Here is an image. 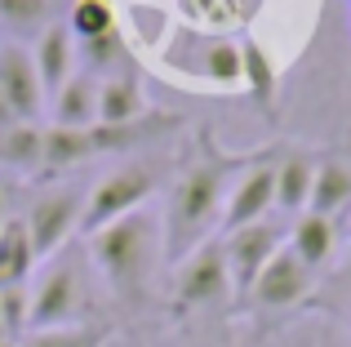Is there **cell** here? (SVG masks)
<instances>
[{"instance_id":"4fadbf2b","label":"cell","mask_w":351,"mask_h":347,"mask_svg":"<svg viewBox=\"0 0 351 347\" xmlns=\"http://www.w3.org/2000/svg\"><path fill=\"white\" fill-rule=\"evenodd\" d=\"M347 209H351V165L343 156H320L316 178H311L307 214H320V218H329V223H338Z\"/></svg>"},{"instance_id":"5b68a950","label":"cell","mask_w":351,"mask_h":347,"mask_svg":"<svg viewBox=\"0 0 351 347\" xmlns=\"http://www.w3.org/2000/svg\"><path fill=\"white\" fill-rule=\"evenodd\" d=\"M156 187H160V169L147 165V160H125V165H116L112 174H103V178L85 191L80 236H94V232H103V227H112L116 218L152 205Z\"/></svg>"},{"instance_id":"ba28073f","label":"cell","mask_w":351,"mask_h":347,"mask_svg":"<svg viewBox=\"0 0 351 347\" xmlns=\"http://www.w3.org/2000/svg\"><path fill=\"white\" fill-rule=\"evenodd\" d=\"M285 236L276 223H254V227H240L232 236H218L223 241V259H227V276H232V294L245 298L254 289V280L263 276V267L285 250Z\"/></svg>"},{"instance_id":"9a60e30c","label":"cell","mask_w":351,"mask_h":347,"mask_svg":"<svg viewBox=\"0 0 351 347\" xmlns=\"http://www.w3.org/2000/svg\"><path fill=\"white\" fill-rule=\"evenodd\" d=\"M240 85L249 89V98H254L258 112H263L267 121H276V85H280V67H276V58L258 40L240 45Z\"/></svg>"},{"instance_id":"4316f807","label":"cell","mask_w":351,"mask_h":347,"mask_svg":"<svg viewBox=\"0 0 351 347\" xmlns=\"http://www.w3.org/2000/svg\"><path fill=\"white\" fill-rule=\"evenodd\" d=\"M9 125H18V116H14V107H9V98L0 94V130H9Z\"/></svg>"},{"instance_id":"ac0fdd59","label":"cell","mask_w":351,"mask_h":347,"mask_svg":"<svg viewBox=\"0 0 351 347\" xmlns=\"http://www.w3.org/2000/svg\"><path fill=\"white\" fill-rule=\"evenodd\" d=\"M311 178H316V156H307V152H289V156L276 160V209H285L293 218L307 214Z\"/></svg>"},{"instance_id":"603a6c76","label":"cell","mask_w":351,"mask_h":347,"mask_svg":"<svg viewBox=\"0 0 351 347\" xmlns=\"http://www.w3.org/2000/svg\"><path fill=\"white\" fill-rule=\"evenodd\" d=\"M112 325H71V330H27L14 347H103Z\"/></svg>"},{"instance_id":"9c48e42d","label":"cell","mask_w":351,"mask_h":347,"mask_svg":"<svg viewBox=\"0 0 351 347\" xmlns=\"http://www.w3.org/2000/svg\"><path fill=\"white\" fill-rule=\"evenodd\" d=\"M271 209H276V160L258 156V160H249V165L240 169V178L232 182V191H227L218 236H232L240 227L263 223Z\"/></svg>"},{"instance_id":"30bf717a","label":"cell","mask_w":351,"mask_h":347,"mask_svg":"<svg viewBox=\"0 0 351 347\" xmlns=\"http://www.w3.org/2000/svg\"><path fill=\"white\" fill-rule=\"evenodd\" d=\"M0 94L9 98L18 121H32L45 112V89H40V76H36V62L32 53L23 49L18 40H0Z\"/></svg>"},{"instance_id":"cb8c5ba5","label":"cell","mask_w":351,"mask_h":347,"mask_svg":"<svg viewBox=\"0 0 351 347\" xmlns=\"http://www.w3.org/2000/svg\"><path fill=\"white\" fill-rule=\"evenodd\" d=\"M76 53H80V62H85L89 76H94V71H98V76H116V71H129V67H125L129 53H125V45H120V32L76 45Z\"/></svg>"},{"instance_id":"f546056e","label":"cell","mask_w":351,"mask_h":347,"mask_svg":"<svg viewBox=\"0 0 351 347\" xmlns=\"http://www.w3.org/2000/svg\"><path fill=\"white\" fill-rule=\"evenodd\" d=\"M53 5H58V0H53Z\"/></svg>"},{"instance_id":"7402d4cb","label":"cell","mask_w":351,"mask_h":347,"mask_svg":"<svg viewBox=\"0 0 351 347\" xmlns=\"http://www.w3.org/2000/svg\"><path fill=\"white\" fill-rule=\"evenodd\" d=\"M67 32L71 40H98L116 32V5L112 0H71L67 5Z\"/></svg>"},{"instance_id":"ffe728a7","label":"cell","mask_w":351,"mask_h":347,"mask_svg":"<svg viewBox=\"0 0 351 347\" xmlns=\"http://www.w3.org/2000/svg\"><path fill=\"white\" fill-rule=\"evenodd\" d=\"M40 147H45V130L32 121H18L9 130H0V165L5 169L40 174Z\"/></svg>"},{"instance_id":"e0dca14e","label":"cell","mask_w":351,"mask_h":347,"mask_svg":"<svg viewBox=\"0 0 351 347\" xmlns=\"http://www.w3.org/2000/svg\"><path fill=\"white\" fill-rule=\"evenodd\" d=\"M94 130H62V125H49L45 130V147H40V174H67L85 160H94Z\"/></svg>"},{"instance_id":"3957f363","label":"cell","mask_w":351,"mask_h":347,"mask_svg":"<svg viewBox=\"0 0 351 347\" xmlns=\"http://www.w3.org/2000/svg\"><path fill=\"white\" fill-rule=\"evenodd\" d=\"M71 325H98V321H94V294H89L85 259L62 250V259H53L32 289L27 330H71Z\"/></svg>"},{"instance_id":"d4e9b609","label":"cell","mask_w":351,"mask_h":347,"mask_svg":"<svg viewBox=\"0 0 351 347\" xmlns=\"http://www.w3.org/2000/svg\"><path fill=\"white\" fill-rule=\"evenodd\" d=\"M27 312H32V289H27V285L0 289V325H5L9 343H18L27 334Z\"/></svg>"},{"instance_id":"44dd1931","label":"cell","mask_w":351,"mask_h":347,"mask_svg":"<svg viewBox=\"0 0 351 347\" xmlns=\"http://www.w3.org/2000/svg\"><path fill=\"white\" fill-rule=\"evenodd\" d=\"M53 23V0H0V27L14 40H36Z\"/></svg>"},{"instance_id":"2e32d148","label":"cell","mask_w":351,"mask_h":347,"mask_svg":"<svg viewBox=\"0 0 351 347\" xmlns=\"http://www.w3.org/2000/svg\"><path fill=\"white\" fill-rule=\"evenodd\" d=\"M49 107H53V125H62V130H94L98 125V80L89 71H76L49 98Z\"/></svg>"},{"instance_id":"8992f818","label":"cell","mask_w":351,"mask_h":347,"mask_svg":"<svg viewBox=\"0 0 351 347\" xmlns=\"http://www.w3.org/2000/svg\"><path fill=\"white\" fill-rule=\"evenodd\" d=\"M311 289H316V272H307L289 254V245H285V250L263 267V276L254 280V289L245 294V303H249L254 316H289L311 298Z\"/></svg>"},{"instance_id":"277c9868","label":"cell","mask_w":351,"mask_h":347,"mask_svg":"<svg viewBox=\"0 0 351 347\" xmlns=\"http://www.w3.org/2000/svg\"><path fill=\"white\" fill-rule=\"evenodd\" d=\"M232 276H227L223 241H205L200 250H191L182 263H173V285H169V312L173 321H191L200 312L232 303Z\"/></svg>"},{"instance_id":"8fae6325","label":"cell","mask_w":351,"mask_h":347,"mask_svg":"<svg viewBox=\"0 0 351 347\" xmlns=\"http://www.w3.org/2000/svg\"><path fill=\"white\" fill-rule=\"evenodd\" d=\"M32 62H36V76H40L45 98H53L71 76H76V40H71L67 23H49L32 45Z\"/></svg>"},{"instance_id":"5bb4252c","label":"cell","mask_w":351,"mask_h":347,"mask_svg":"<svg viewBox=\"0 0 351 347\" xmlns=\"http://www.w3.org/2000/svg\"><path fill=\"white\" fill-rule=\"evenodd\" d=\"M285 245H289V254L307 272H320L338 250V223H329V218H320V214H298L293 227H289V236H285Z\"/></svg>"},{"instance_id":"7a4b0ae2","label":"cell","mask_w":351,"mask_h":347,"mask_svg":"<svg viewBox=\"0 0 351 347\" xmlns=\"http://www.w3.org/2000/svg\"><path fill=\"white\" fill-rule=\"evenodd\" d=\"M85 259L103 276L107 294L120 312L143 316L156 303V272L165 263V236H160V209L143 205L134 214L116 218L112 227L85 236Z\"/></svg>"},{"instance_id":"83f0119b","label":"cell","mask_w":351,"mask_h":347,"mask_svg":"<svg viewBox=\"0 0 351 347\" xmlns=\"http://www.w3.org/2000/svg\"><path fill=\"white\" fill-rule=\"evenodd\" d=\"M9 218H14V214H9V187H5V182H0V227H5Z\"/></svg>"},{"instance_id":"52a82bcc","label":"cell","mask_w":351,"mask_h":347,"mask_svg":"<svg viewBox=\"0 0 351 347\" xmlns=\"http://www.w3.org/2000/svg\"><path fill=\"white\" fill-rule=\"evenodd\" d=\"M80 214H85V191L80 187H62V191L36 196L32 209L23 214V227L32 236L36 259H53L58 250H67V241L80 232Z\"/></svg>"},{"instance_id":"484cf974","label":"cell","mask_w":351,"mask_h":347,"mask_svg":"<svg viewBox=\"0 0 351 347\" xmlns=\"http://www.w3.org/2000/svg\"><path fill=\"white\" fill-rule=\"evenodd\" d=\"M205 76L218 80V85H240V45H209L205 49Z\"/></svg>"},{"instance_id":"7c38bea8","label":"cell","mask_w":351,"mask_h":347,"mask_svg":"<svg viewBox=\"0 0 351 347\" xmlns=\"http://www.w3.org/2000/svg\"><path fill=\"white\" fill-rule=\"evenodd\" d=\"M152 112L143 94V80L138 71H116V76H103L98 85V125H134Z\"/></svg>"},{"instance_id":"d6986e66","label":"cell","mask_w":351,"mask_h":347,"mask_svg":"<svg viewBox=\"0 0 351 347\" xmlns=\"http://www.w3.org/2000/svg\"><path fill=\"white\" fill-rule=\"evenodd\" d=\"M36 263L40 259H36V250H32V236H27L23 218H9V223L0 227V289L27 285Z\"/></svg>"},{"instance_id":"f1b7e54d","label":"cell","mask_w":351,"mask_h":347,"mask_svg":"<svg viewBox=\"0 0 351 347\" xmlns=\"http://www.w3.org/2000/svg\"><path fill=\"white\" fill-rule=\"evenodd\" d=\"M0 347H14V343H0Z\"/></svg>"},{"instance_id":"6da1fadb","label":"cell","mask_w":351,"mask_h":347,"mask_svg":"<svg viewBox=\"0 0 351 347\" xmlns=\"http://www.w3.org/2000/svg\"><path fill=\"white\" fill-rule=\"evenodd\" d=\"M258 156H227L214 147V134H200V152L178 169L169 182V200L160 209V236H165V263H182L191 250L214 241L223 223L227 191L240 178V169Z\"/></svg>"}]
</instances>
